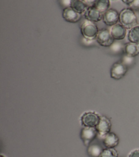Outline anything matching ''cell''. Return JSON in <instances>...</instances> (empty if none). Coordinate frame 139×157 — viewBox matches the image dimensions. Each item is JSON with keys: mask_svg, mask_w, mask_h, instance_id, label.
<instances>
[{"mask_svg": "<svg viewBox=\"0 0 139 157\" xmlns=\"http://www.w3.org/2000/svg\"><path fill=\"white\" fill-rule=\"evenodd\" d=\"M130 9L134 10H139V0H134L133 2L129 6Z\"/></svg>", "mask_w": 139, "mask_h": 157, "instance_id": "cell-21", "label": "cell"}, {"mask_svg": "<svg viewBox=\"0 0 139 157\" xmlns=\"http://www.w3.org/2000/svg\"><path fill=\"white\" fill-rule=\"evenodd\" d=\"M119 21L126 29H131L137 25V18L133 10L130 8L122 9L119 13Z\"/></svg>", "mask_w": 139, "mask_h": 157, "instance_id": "cell-1", "label": "cell"}, {"mask_svg": "<svg viewBox=\"0 0 139 157\" xmlns=\"http://www.w3.org/2000/svg\"><path fill=\"white\" fill-rule=\"evenodd\" d=\"M119 18V13L113 9H109L102 17L103 23L108 26H113L117 24Z\"/></svg>", "mask_w": 139, "mask_h": 157, "instance_id": "cell-8", "label": "cell"}, {"mask_svg": "<svg viewBox=\"0 0 139 157\" xmlns=\"http://www.w3.org/2000/svg\"><path fill=\"white\" fill-rule=\"evenodd\" d=\"M111 123L109 118L106 117L102 116L100 117V120L96 128L98 134L101 137H105L108 133L110 132Z\"/></svg>", "mask_w": 139, "mask_h": 157, "instance_id": "cell-7", "label": "cell"}, {"mask_svg": "<svg viewBox=\"0 0 139 157\" xmlns=\"http://www.w3.org/2000/svg\"><path fill=\"white\" fill-rule=\"evenodd\" d=\"M70 1L71 0H61L62 4L65 6L66 7H69L70 6Z\"/></svg>", "mask_w": 139, "mask_h": 157, "instance_id": "cell-23", "label": "cell"}, {"mask_svg": "<svg viewBox=\"0 0 139 157\" xmlns=\"http://www.w3.org/2000/svg\"><path fill=\"white\" fill-rule=\"evenodd\" d=\"M85 18L92 22H97L102 19L103 14L93 6L89 7L85 12Z\"/></svg>", "mask_w": 139, "mask_h": 157, "instance_id": "cell-10", "label": "cell"}, {"mask_svg": "<svg viewBox=\"0 0 139 157\" xmlns=\"http://www.w3.org/2000/svg\"><path fill=\"white\" fill-rule=\"evenodd\" d=\"M99 30L94 22L86 20L81 26V33L82 36L88 40H93L96 38Z\"/></svg>", "mask_w": 139, "mask_h": 157, "instance_id": "cell-2", "label": "cell"}, {"mask_svg": "<svg viewBox=\"0 0 139 157\" xmlns=\"http://www.w3.org/2000/svg\"><path fill=\"white\" fill-rule=\"evenodd\" d=\"M134 57H132L125 55L122 59V63L127 67L128 66H132L134 63Z\"/></svg>", "mask_w": 139, "mask_h": 157, "instance_id": "cell-19", "label": "cell"}, {"mask_svg": "<svg viewBox=\"0 0 139 157\" xmlns=\"http://www.w3.org/2000/svg\"><path fill=\"white\" fill-rule=\"evenodd\" d=\"M99 157H118V153L115 148L103 149Z\"/></svg>", "mask_w": 139, "mask_h": 157, "instance_id": "cell-17", "label": "cell"}, {"mask_svg": "<svg viewBox=\"0 0 139 157\" xmlns=\"http://www.w3.org/2000/svg\"><path fill=\"white\" fill-rule=\"evenodd\" d=\"M128 40L130 42L139 45V25L130 29L128 33Z\"/></svg>", "mask_w": 139, "mask_h": 157, "instance_id": "cell-15", "label": "cell"}, {"mask_svg": "<svg viewBox=\"0 0 139 157\" xmlns=\"http://www.w3.org/2000/svg\"><path fill=\"white\" fill-rule=\"evenodd\" d=\"M103 144L106 148H115L119 144V138L116 134L110 132L103 137Z\"/></svg>", "mask_w": 139, "mask_h": 157, "instance_id": "cell-12", "label": "cell"}, {"mask_svg": "<svg viewBox=\"0 0 139 157\" xmlns=\"http://www.w3.org/2000/svg\"><path fill=\"white\" fill-rule=\"evenodd\" d=\"M102 150H103V149H102L100 146L94 145H91V147H89L88 151L91 156L99 157Z\"/></svg>", "mask_w": 139, "mask_h": 157, "instance_id": "cell-18", "label": "cell"}, {"mask_svg": "<svg viewBox=\"0 0 139 157\" xmlns=\"http://www.w3.org/2000/svg\"><path fill=\"white\" fill-rule=\"evenodd\" d=\"M98 132L96 128L85 127L81 131V138L86 146H88L90 143L96 137Z\"/></svg>", "mask_w": 139, "mask_h": 157, "instance_id": "cell-6", "label": "cell"}, {"mask_svg": "<svg viewBox=\"0 0 139 157\" xmlns=\"http://www.w3.org/2000/svg\"><path fill=\"white\" fill-rule=\"evenodd\" d=\"M85 1V2L87 4V5L90 7V6H92L94 5V4L95 3V2L96 1V0H84Z\"/></svg>", "mask_w": 139, "mask_h": 157, "instance_id": "cell-24", "label": "cell"}, {"mask_svg": "<svg viewBox=\"0 0 139 157\" xmlns=\"http://www.w3.org/2000/svg\"><path fill=\"white\" fill-rule=\"evenodd\" d=\"M110 6V0H96L92 6L103 14L109 9Z\"/></svg>", "mask_w": 139, "mask_h": 157, "instance_id": "cell-16", "label": "cell"}, {"mask_svg": "<svg viewBox=\"0 0 139 157\" xmlns=\"http://www.w3.org/2000/svg\"><path fill=\"white\" fill-rule=\"evenodd\" d=\"M96 39L97 43L103 47H110L115 40L111 35L110 31L107 29L99 30Z\"/></svg>", "mask_w": 139, "mask_h": 157, "instance_id": "cell-3", "label": "cell"}, {"mask_svg": "<svg viewBox=\"0 0 139 157\" xmlns=\"http://www.w3.org/2000/svg\"><path fill=\"white\" fill-rule=\"evenodd\" d=\"M111 1H115V0H111Z\"/></svg>", "mask_w": 139, "mask_h": 157, "instance_id": "cell-27", "label": "cell"}, {"mask_svg": "<svg viewBox=\"0 0 139 157\" xmlns=\"http://www.w3.org/2000/svg\"><path fill=\"white\" fill-rule=\"evenodd\" d=\"M124 52L126 55L135 57L139 55V45L129 42L124 46Z\"/></svg>", "mask_w": 139, "mask_h": 157, "instance_id": "cell-13", "label": "cell"}, {"mask_svg": "<svg viewBox=\"0 0 139 157\" xmlns=\"http://www.w3.org/2000/svg\"><path fill=\"white\" fill-rule=\"evenodd\" d=\"M122 1V2H124V4L128 5V6H130L133 2L134 0H121Z\"/></svg>", "mask_w": 139, "mask_h": 157, "instance_id": "cell-25", "label": "cell"}, {"mask_svg": "<svg viewBox=\"0 0 139 157\" xmlns=\"http://www.w3.org/2000/svg\"><path fill=\"white\" fill-rule=\"evenodd\" d=\"M1 157H4V156H2V155H1Z\"/></svg>", "mask_w": 139, "mask_h": 157, "instance_id": "cell-26", "label": "cell"}, {"mask_svg": "<svg viewBox=\"0 0 139 157\" xmlns=\"http://www.w3.org/2000/svg\"><path fill=\"white\" fill-rule=\"evenodd\" d=\"M110 47H111V49L112 50L113 52H118L122 50L123 46L120 43L113 42V44Z\"/></svg>", "mask_w": 139, "mask_h": 157, "instance_id": "cell-20", "label": "cell"}, {"mask_svg": "<svg viewBox=\"0 0 139 157\" xmlns=\"http://www.w3.org/2000/svg\"><path fill=\"white\" fill-rule=\"evenodd\" d=\"M70 7L79 13L85 12L89 7L84 0H71Z\"/></svg>", "mask_w": 139, "mask_h": 157, "instance_id": "cell-14", "label": "cell"}, {"mask_svg": "<svg viewBox=\"0 0 139 157\" xmlns=\"http://www.w3.org/2000/svg\"><path fill=\"white\" fill-rule=\"evenodd\" d=\"M111 35L115 40H122L126 35V28L121 23H117L112 26L110 30Z\"/></svg>", "mask_w": 139, "mask_h": 157, "instance_id": "cell-11", "label": "cell"}, {"mask_svg": "<svg viewBox=\"0 0 139 157\" xmlns=\"http://www.w3.org/2000/svg\"><path fill=\"white\" fill-rule=\"evenodd\" d=\"M100 117H99V115L95 112H86L81 117V124L85 127L96 128L99 122Z\"/></svg>", "mask_w": 139, "mask_h": 157, "instance_id": "cell-4", "label": "cell"}, {"mask_svg": "<svg viewBox=\"0 0 139 157\" xmlns=\"http://www.w3.org/2000/svg\"><path fill=\"white\" fill-rule=\"evenodd\" d=\"M127 71V67L122 62H116L113 64L110 70V76L115 80L122 78Z\"/></svg>", "mask_w": 139, "mask_h": 157, "instance_id": "cell-5", "label": "cell"}, {"mask_svg": "<svg viewBox=\"0 0 139 157\" xmlns=\"http://www.w3.org/2000/svg\"><path fill=\"white\" fill-rule=\"evenodd\" d=\"M62 17L67 22L77 23L81 19V13H78L70 7H66L62 11Z\"/></svg>", "mask_w": 139, "mask_h": 157, "instance_id": "cell-9", "label": "cell"}, {"mask_svg": "<svg viewBox=\"0 0 139 157\" xmlns=\"http://www.w3.org/2000/svg\"><path fill=\"white\" fill-rule=\"evenodd\" d=\"M128 157H139V150H135L130 152Z\"/></svg>", "mask_w": 139, "mask_h": 157, "instance_id": "cell-22", "label": "cell"}]
</instances>
